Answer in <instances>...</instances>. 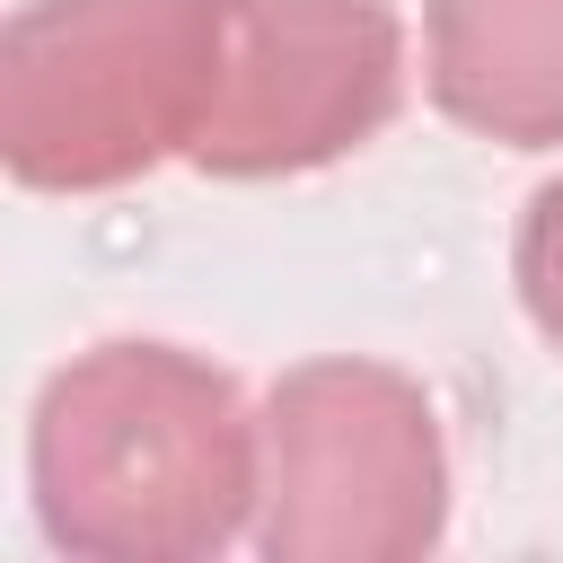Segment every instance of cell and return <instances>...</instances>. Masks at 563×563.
Masks as SVG:
<instances>
[{
  "label": "cell",
  "mask_w": 563,
  "mask_h": 563,
  "mask_svg": "<svg viewBox=\"0 0 563 563\" xmlns=\"http://www.w3.org/2000/svg\"><path fill=\"white\" fill-rule=\"evenodd\" d=\"M264 413L185 343H97L35 387L26 493L62 554L194 563L255 537Z\"/></svg>",
  "instance_id": "1"
},
{
  "label": "cell",
  "mask_w": 563,
  "mask_h": 563,
  "mask_svg": "<svg viewBox=\"0 0 563 563\" xmlns=\"http://www.w3.org/2000/svg\"><path fill=\"white\" fill-rule=\"evenodd\" d=\"M220 0H26L0 26V158L26 194H114L194 158Z\"/></svg>",
  "instance_id": "2"
},
{
  "label": "cell",
  "mask_w": 563,
  "mask_h": 563,
  "mask_svg": "<svg viewBox=\"0 0 563 563\" xmlns=\"http://www.w3.org/2000/svg\"><path fill=\"white\" fill-rule=\"evenodd\" d=\"M449 528V440L387 361H299L264 396L255 545L273 563H413Z\"/></svg>",
  "instance_id": "3"
},
{
  "label": "cell",
  "mask_w": 563,
  "mask_h": 563,
  "mask_svg": "<svg viewBox=\"0 0 563 563\" xmlns=\"http://www.w3.org/2000/svg\"><path fill=\"white\" fill-rule=\"evenodd\" d=\"M405 97V26L387 0H220V79L194 167L229 185L308 176L361 150Z\"/></svg>",
  "instance_id": "4"
},
{
  "label": "cell",
  "mask_w": 563,
  "mask_h": 563,
  "mask_svg": "<svg viewBox=\"0 0 563 563\" xmlns=\"http://www.w3.org/2000/svg\"><path fill=\"white\" fill-rule=\"evenodd\" d=\"M422 88L449 123L554 150L563 141V0H422Z\"/></svg>",
  "instance_id": "5"
},
{
  "label": "cell",
  "mask_w": 563,
  "mask_h": 563,
  "mask_svg": "<svg viewBox=\"0 0 563 563\" xmlns=\"http://www.w3.org/2000/svg\"><path fill=\"white\" fill-rule=\"evenodd\" d=\"M510 273H519V308H528V325L563 352V176L528 194V211H519V246H510Z\"/></svg>",
  "instance_id": "6"
}]
</instances>
